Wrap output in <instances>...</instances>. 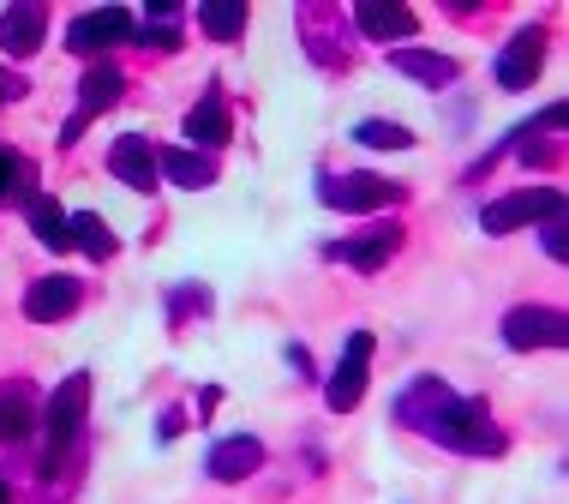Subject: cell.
<instances>
[{"label": "cell", "mask_w": 569, "mask_h": 504, "mask_svg": "<svg viewBox=\"0 0 569 504\" xmlns=\"http://www.w3.org/2000/svg\"><path fill=\"white\" fill-rule=\"evenodd\" d=\"M396 421L413 426L420 438H438V445L461 451V456H503V445H510L498 433V421L486 415V403L456 396L443 378H413L402 391V403H396Z\"/></svg>", "instance_id": "6da1fadb"}, {"label": "cell", "mask_w": 569, "mask_h": 504, "mask_svg": "<svg viewBox=\"0 0 569 504\" xmlns=\"http://www.w3.org/2000/svg\"><path fill=\"white\" fill-rule=\"evenodd\" d=\"M84 415H90V373H72L67 385H54L49 408H42V426H49V451H42V468H60V456L79 445L84 433Z\"/></svg>", "instance_id": "7a4b0ae2"}, {"label": "cell", "mask_w": 569, "mask_h": 504, "mask_svg": "<svg viewBox=\"0 0 569 504\" xmlns=\"http://www.w3.org/2000/svg\"><path fill=\"white\" fill-rule=\"evenodd\" d=\"M372 330H353L348 343H342V360H336V373H330V385H325V403L336 408V415H348V408H360V396H366V373H372Z\"/></svg>", "instance_id": "3957f363"}, {"label": "cell", "mask_w": 569, "mask_h": 504, "mask_svg": "<svg viewBox=\"0 0 569 504\" xmlns=\"http://www.w3.org/2000/svg\"><path fill=\"white\" fill-rule=\"evenodd\" d=\"M318 198H325L330 210H353V217H366V210H383L402 198V187L383 175H325L318 180Z\"/></svg>", "instance_id": "277c9868"}, {"label": "cell", "mask_w": 569, "mask_h": 504, "mask_svg": "<svg viewBox=\"0 0 569 504\" xmlns=\"http://www.w3.org/2000/svg\"><path fill=\"white\" fill-rule=\"evenodd\" d=\"M546 217H563V192H558V187H533V192L491 198L480 223H486V235H510V228H528V223H546Z\"/></svg>", "instance_id": "5b68a950"}, {"label": "cell", "mask_w": 569, "mask_h": 504, "mask_svg": "<svg viewBox=\"0 0 569 504\" xmlns=\"http://www.w3.org/2000/svg\"><path fill=\"white\" fill-rule=\"evenodd\" d=\"M120 90H127V72L114 67V60H102V67H90L84 72V85H79V109H72L67 120V132H60V145H79V132L97 120L102 109H114L120 102Z\"/></svg>", "instance_id": "8992f818"}, {"label": "cell", "mask_w": 569, "mask_h": 504, "mask_svg": "<svg viewBox=\"0 0 569 504\" xmlns=\"http://www.w3.org/2000/svg\"><path fill=\"white\" fill-rule=\"evenodd\" d=\"M132 37V12L127 7H97V12H79L67 24V49L72 55H97V49H114V42Z\"/></svg>", "instance_id": "52a82bcc"}, {"label": "cell", "mask_w": 569, "mask_h": 504, "mask_svg": "<svg viewBox=\"0 0 569 504\" xmlns=\"http://www.w3.org/2000/svg\"><path fill=\"white\" fill-rule=\"evenodd\" d=\"M503 343L510 348H563L569 343V318L558 307H516L503 318Z\"/></svg>", "instance_id": "ba28073f"}, {"label": "cell", "mask_w": 569, "mask_h": 504, "mask_svg": "<svg viewBox=\"0 0 569 504\" xmlns=\"http://www.w3.org/2000/svg\"><path fill=\"white\" fill-rule=\"evenodd\" d=\"M396 247H402V228H396V223H372V228H360V235L336 240L330 258H342V265H353V270H383L396 258Z\"/></svg>", "instance_id": "9c48e42d"}, {"label": "cell", "mask_w": 569, "mask_h": 504, "mask_svg": "<svg viewBox=\"0 0 569 504\" xmlns=\"http://www.w3.org/2000/svg\"><path fill=\"white\" fill-rule=\"evenodd\" d=\"M540 67H546V30L528 24V30H516L510 49L498 55V85L503 90H528L533 79H540Z\"/></svg>", "instance_id": "30bf717a"}, {"label": "cell", "mask_w": 569, "mask_h": 504, "mask_svg": "<svg viewBox=\"0 0 569 504\" xmlns=\"http://www.w3.org/2000/svg\"><path fill=\"white\" fill-rule=\"evenodd\" d=\"M84 300V283L79 277H42L24 288V318H37V325H54V318H72Z\"/></svg>", "instance_id": "8fae6325"}, {"label": "cell", "mask_w": 569, "mask_h": 504, "mask_svg": "<svg viewBox=\"0 0 569 504\" xmlns=\"http://www.w3.org/2000/svg\"><path fill=\"white\" fill-rule=\"evenodd\" d=\"M42 30H49V7H42V0H19V7L0 12V49L7 55H37Z\"/></svg>", "instance_id": "7c38bea8"}, {"label": "cell", "mask_w": 569, "mask_h": 504, "mask_svg": "<svg viewBox=\"0 0 569 504\" xmlns=\"http://www.w3.org/2000/svg\"><path fill=\"white\" fill-rule=\"evenodd\" d=\"M109 168L120 180H127L132 192H150L162 180V168H157V150H150V139H138V132H127V139H114L109 150Z\"/></svg>", "instance_id": "4fadbf2b"}, {"label": "cell", "mask_w": 569, "mask_h": 504, "mask_svg": "<svg viewBox=\"0 0 569 504\" xmlns=\"http://www.w3.org/2000/svg\"><path fill=\"white\" fill-rule=\"evenodd\" d=\"M353 24L372 42H408L413 30H420V19H413L408 7H396V0H360V7H353Z\"/></svg>", "instance_id": "5bb4252c"}, {"label": "cell", "mask_w": 569, "mask_h": 504, "mask_svg": "<svg viewBox=\"0 0 569 504\" xmlns=\"http://www.w3.org/2000/svg\"><path fill=\"white\" fill-rule=\"evenodd\" d=\"M24 223H30V235H37L49 253H67L72 247V217L54 205L49 192H30L24 198Z\"/></svg>", "instance_id": "9a60e30c"}, {"label": "cell", "mask_w": 569, "mask_h": 504, "mask_svg": "<svg viewBox=\"0 0 569 504\" xmlns=\"http://www.w3.org/2000/svg\"><path fill=\"white\" fill-rule=\"evenodd\" d=\"M258 463H264V445L258 438H222L217 451H210V481H246V475H258Z\"/></svg>", "instance_id": "2e32d148"}, {"label": "cell", "mask_w": 569, "mask_h": 504, "mask_svg": "<svg viewBox=\"0 0 569 504\" xmlns=\"http://www.w3.org/2000/svg\"><path fill=\"white\" fill-rule=\"evenodd\" d=\"M187 139L192 145H228V102H222V90H204V97L192 102Z\"/></svg>", "instance_id": "e0dca14e"}, {"label": "cell", "mask_w": 569, "mask_h": 504, "mask_svg": "<svg viewBox=\"0 0 569 504\" xmlns=\"http://www.w3.org/2000/svg\"><path fill=\"white\" fill-rule=\"evenodd\" d=\"M390 67H396V72H408V79H420V85H432V90H438V85H450L456 72H461L450 55H432V49H396V55H390Z\"/></svg>", "instance_id": "ac0fdd59"}, {"label": "cell", "mask_w": 569, "mask_h": 504, "mask_svg": "<svg viewBox=\"0 0 569 504\" xmlns=\"http://www.w3.org/2000/svg\"><path fill=\"white\" fill-rule=\"evenodd\" d=\"M157 168L174 180V187H210V180H217V162L198 157V150H162Z\"/></svg>", "instance_id": "d6986e66"}, {"label": "cell", "mask_w": 569, "mask_h": 504, "mask_svg": "<svg viewBox=\"0 0 569 504\" xmlns=\"http://www.w3.org/2000/svg\"><path fill=\"white\" fill-rule=\"evenodd\" d=\"M198 30L217 37V42H234L246 30V0H204V7H198Z\"/></svg>", "instance_id": "ffe728a7"}, {"label": "cell", "mask_w": 569, "mask_h": 504, "mask_svg": "<svg viewBox=\"0 0 569 504\" xmlns=\"http://www.w3.org/2000/svg\"><path fill=\"white\" fill-rule=\"evenodd\" d=\"M72 247H84V258H97V265H102V258H114L120 240H114V228L102 223L97 210H79V217H72Z\"/></svg>", "instance_id": "44dd1931"}, {"label": "cell", "mask_w": 569, "mask_h": 504, "mask_svg": "<svg viewBox=\"0 0 569 504\" xmlns=\"http://www.w3.org/2000/svg\"><path fill=\"white\" fill-rule=\"evenodd\" d=\"M30 433V391H0V445H19Z\"/></svg>", "instance_id": "7402d4cb"}, {"label": "cell", "mask_w": 569, "mask_h": 504, "mask_svg": "<svg viewBox=\"0 0 569 504\" xmlns=\"http://www.w3.org/2000/svg\"><path fill=\"white\" fill-rule=\"evenodd\" d=\"M353 139L372 145V150H408V145H413V132H408V127H396V120H360V127H353Z\"/></svg>", "instance_id": "603a6c76"}, {"label": "cell", "mask_w": 569, "mask_h": 504, "mask_svg": "<svg viewBox=\"0 0 569 504\" xmlns=\"http://www.w3.org/2000/svg\"><path fill=\"white\" fill-rule=\"evenodd\" d=\"M24 187H30V168H24V157L0 150V205H7V198H19Z\"/></svg>", "instance_id": "cb8c5ba5"}, {"label": "cell", "mask_w": 569, "mask_h": 504, "mask_svg": "<svg viewBox=\"0 0 569 504\" xmlns=\"http://www.w3.org/2000/svg\"><path fill=\"white\" fill-rule=\"evenodd\" d=\"M540 240H546L551 258H563V217H546V223H540Z\"/></svg>", "instance_id": "d4e9b609"}, {"label": "cell", "mask_w": 569, "mask_h": 504, "mask_svg": "<svg viewBox=\"0 0 569 504\" xmlns=\"http://www.w3.org/2000/svg\"><path fill=\"white\" fill-rule=\"evenodd\" d=\"M0 504H12V486L7 481H0Z\"/></svg>", "instance_id": "484cf974"}, {"label": "cell", "mask_w": 569, "mask_h": 504, "mask_svg": "<svg viewBox=\"0 0 569 504\" xmlns=\"http://www.w3.org/2000/svg\"><path fill=\"white\" fill-rule=\"evenodd\" d=\"M0 97H7V85H0Z\"/></svg>", "instance_id": "4316f807"}]
</instances>
